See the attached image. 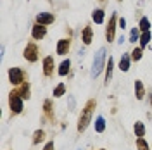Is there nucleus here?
Segmentation results:
<instances>
[{
  "mask_svg": "<svg viewBox=\"0 0 152 150\" xmlns=\"http://www.w3.org/2000/svg\"><path fill=\"white\" fill-rule=\"evenodd\" d=\"M137 149L138 150H149V143L145 141V138H137Z\"/></svg>",
  "mask_w": 152,
  "mask_h": 150,
  "instance_id": "a878e982",
  "label": "nucleus"
},
{
  "mask_svg": "<svg viewBox=\"0 0 152 150\" xmlns=\"http://www.w3.org/2000/svg\"><path fill=\"white\" fill-rule=\"evenodd\" d=\"M138 29L142 31V33H145V31H151V21H149V17H140V23H138Z\"/></svg>",
  "mask_w": 152,
  "mask_h": 150,
  "instance_id": "6ab92c4d",
  "label": "nucleus"
},
{
  "mask_svg": "<svg viewBox=\"0 0 152 150\" xmlns=\"http://www.w3.org/2000/svg\"><path fill=\"white\" fill-rule=\"evenodd\" d=\"M43 138H45V131L43 130H37L33 133V145H38L40 141H43Z\"/></svg>",
  "mask_w": 152,
  "mask_h": 150,
  "instance_id": "5701e85b",
  "label": "nucleus"
},
{
  "mask_svg": "<svg viewBox=\"0 0 152 150\" xmlns=\"http://www.w3.org/2000/svg\"><path fill=\"white\" fill-rule=\"evenodd\" d=\"M43 107H45V112H50V111H52V103H50V100H45Z\"/></svg>",
  "mask_w": 152,
  "mask_h": 150,
  "instance_id": "cd10ccee",
  "label": "nucleus"
},
{
  "mask_svg": "<svg viewBox=\"0 0 152 150\" xmlns=\"http://www.w3.org/2000/svg\"><path fill=\"white\" fill-rule=\"evenodd\" d=\"M69 67H71V60L69 59H64L62 62H61V66H59V76H66L69 73Z\"/></svg>",
  "mask_w": 152,
  "mask_h": 150,
  "instance_id": "dca6fc26",
  "label": "nucleus"
},
{
  "mask_svg": "<svg viewBox=\"0 0 152 150\" xmlns=\"http://www.w3.org/2000/svg\"><path fill=\"white\" fill-rule=\"evenodd\" d=\"M45 35H47V26H42L38 23L31 29V38L33 40H42V38H45Z\"/></svg>",
  "mask_w": 152,
  "mask_h": 150,
  "instance_id": "6e6552de",
  "label": "nucleus"
},
{
  "mask_svg": "<svg viewBox=\"0 0 152 150\" xmlns=\"http://www.w3.org/2000/svg\"><path fill=\"white\" fill-rule=\"evenodd\" d=\"M151 103H152V93H151Z\"/></svg>",
  "mask_w": 152,
  "mask_h": 150,
  "instance_id": "7c9ffc66",
  "label": "nucleus"
},
{
  "mask_svg": "<svg viewBox=\"0 0 152 150\" xmlns=\"http://www.w3.org/2000/svg\"><path fill=\"white\" fill-rule=\"evenodd\" d=\"M64 93H66V84H64V83H59V84L56 86V88H54V92H52V95H54L56 98L62 97Z\"/></svg>",
  "mask_w": 152,
  "mask_h": 150,
  "instance_id": "4be33fe9",
  "label": "nucleus"
},
{
  "mask_svg": "<svg viewBox=\"0 0 152 150\" xmlns=\"http://www.w3.org/2000/svg\"><path fill=\"white\" fill-rule=\"evenodd\" d=\"M38 52H40V50H38V47L35 45V43H28L26 48H24V54H23V55H24V59L29 60V62H37L38 60Z\"/></svg>",
  "mask_w": 152,
  "mask_h": 150,
  "instance_id": "39448f33",
  "label": "nucleus"
},
{
  "mask_svg": "<svg viewBox=\"0 0 152 150\" xmlns=\"http://www.w3.org/2000/svg\"><path fill=\"white\" fill-rule=\"evenodd\" d=\"M116 28H118V14L113 12V16L109 19V24H107V28H105V40L111 43L114 42V36H116Z\"/></svg>",
  "mask_w": 152,
  "mask_h": 150,
  "instance_id": "20e7f679",
  "label": "nucleus"
},
{
  "mask_svg": "<svg viewBox=\"0 0 152 150\" xmlns=\"http://www.w3.org/2000/svg\"><path fill=\"white\" fill-rule=\"evenodd\" d=\"M69 47H71V42L67 40V38H62V40H59L57 42V54L59 55H66L67 52H69Z\"/></svg>",
  "mask_w": 152,
  "mask_h": 150,
  "instance_id": "1a4fd4ad",
  "label": "nucleus"
},
{
  "mask_svg": "<svg viewBox=\"0 0 152 150\" xmlns=\"http://www.w3.org/2000/svg\"><path fill=\"white\" fill-rule=\"evenodd\" d=\"M152 40V33L151 31H145V33H142L140 35V48H145L147 45H149V42Z\"/></svg>",
  "mask_w": 152,
  "mask_h": 150,
  "instance_id": "aec40b11",
  "label": "nucleus"
},
{
  "mask_svg": "<svg viewBox=\"0 0 152 150\" xmlns=\"http://www.w3.org/2000/svg\"><path fill=\"white\" fill-rule=\"evenodd\" d=\"M78 150H81V149H78Z\"/></svg>",
  "mask_w": 152,
  "mask_h": 150,
  "instance_id": "473e14b6",
  "label": "nucleus"
},
{
  "mask_svg": "<svg viewBox=\"0 0 152 150\" xmlns=\"http://www.w3.org/2000/svg\"><path fill=\"white\" fill-rule=\"evenodd\" d=\"M130 64H132V55L123 54V55H121V60H119V69H121L123 73H128V71H130Z\"/></svg>",
  "mask_w": 152,
  "mask_h": 150,
  "instance_id": "9b49d317",
  "label": "nucleus"
},
{
  "mask_svg": "<svg viewBox=\"0 0 152 150\" xmlns=\"http://www.w3.org/2000/svg\"><path fill=\"white\" fill-rule=\"evenodd\" d=\"M95 131H97V133H104L105 131V119H104V116H97V119H95Z\"/></svg>",
  "mask_w": 152,
  "mask_h": 150,
  "instance_id": "f3484780",
  "label": "nucleus"
},
{
  "mask_svg": "<svg viewBox=\"0 0 152 150\" xmlns=\"http://www.w3.org/2000/svg\"><path fill=\"white\" fill-rule=\"evenodd\" d=\"M119 2H123V0H119Z\"/></svg>",
  "mask_w": 152,
  "mask_h": 150,
  "instance_id": "2f4dec72",
  "label": "nucleus"
},
{
  "mask_svg": "<svg viewBox=\"0 0 152 150\" xmlns=\"http://www.w3.org/2000/svg\"><path fill=\"white\" fill-rule=\"evenodd\" d=\"M118 28H121V29L126 28V19H124V17H119V19H118Z\"/></svg>",
  "mask_w": 152,
  "mask_h": 150,
  "instance_id": "bb28decb",
  "label": "nucleus"
},
{
  "mask_svg": "<svg viewBox=\"0 0 152 150\" xmlns=\"http://www.w3.org/2000/svg\"><path fill=\"white\" fill-rule=\"evenodd\" d=\"M52 73H54V57L47 55L45 59H43V74L52 76Z\"/></svg>",
  "mask_w": 152,
  "mask_h": 150,
  "instance_id": "9d476101",
  "label": "nucleus"
},
{
  "mask_svg": "<svg viewBox=\"0 0 152 150\" xmlns=\"http://www.w3.org/2000/svg\"><path fill=\"white\" fill-rule=\"evenodd\" d=\"M140 35H142V31L138 28H133L132 31H130V38H128V42L130 43H137V40L140 42Z\"/></svg>",
  "mask_w": 152,
  "mask_h": 150,
  "instance_id": "412c9836",
  "label": "nucleus"
},
{
  "mask_svg": "<svg viewBox=\"0 0 152 150\" xmlns=\"http://www.w3.org/2000/svg\"><path fill=\"white\" fill-rule=\"evenodd\" d=\"M18 93L23 97V98H29V84L26 83V84H23L21 86V90H18Z\"/></svg>",
  "mask_w": 152,
  "mask_h": 150,
  "instance_id": "393cba45",
  "label": "nucleus"
},
{
  "mask_svg": "<svg viewBox=\"0 0 152 150\" xmlns=\"http://www.w3.org/2000/svg\"><path fill=\"white\" fill-rule=\"evenodd\" d=\"M113 69H114V59L109 57L107 66H105V84H109V81L113 79Z\"/></svg>",
  "mask_w": 152,
  "mask_h": 150,
  "instance_id": "4468645a",
  "label": "nucleus"
},
{
  "mask_svg": "<svg viewBox=\"0 0 152 150\" xmlns=\"http://www.w3.org/2000/svg\"><path fill=\"white\" fill-rule=\"evenodd\" d=\"M104 19H105V12L102 9H95L92 12V21H94L95 24H102Z\"/></svg>",
  "mask_w": 152,
  "mask_h": 150,
  "instance_id": "ddd939ff",
  "label": "nucleus"
},
{
  "mask_svg": "<svg viewBox=\"0 0 152 150\" xmlns=\"http://www.w3.org/2000/svg\"><path fill=\"white\" fill-rule=\"evenodd\" d=\"M143 55V48H133V52H132V60H140Z\"/></svg>",
  "mask_w": 152,
  "mask_h": 150,
  "instance_id": "b1692460",
  "label": "nucleus"
},
{
  "mask_svg": "<svg viewBox=\"0 0 152 150\" xmlns=\"http://www.w3.org/2000/svg\"><path fill=\"white\" fill-rule=\"evenodd\" d=\"M133 131H135V135L138 136V138H143L145 136V124L140 121L135 122V126H133Z\"/></svg>",
  "mask_w": 152,
  "mask_h": 150,
  "instance_id": "a211bd4d",
  "label": "nucleus"
},
{
  "mask_svg": "<svg viewBox=\"0 0 152 150\" xmlns=\"http://www.w3.org/2000/svg\"><path fill=\"white\" fill-rule=\"evenodd\" d=\"M105 55H107V52H105L104 47H100L97 52H95L94 55V62H92V71H90V76L92 78H97V76H100V73L105 69Z\"/></svg>",
  "mask_w": 152,
  "mask_h": 150,
  "instance_id": "f257e3e1",
  "label": "nucleus"
},
{
  "mask_svg": "<svg viewBox=\"0 0 152 150\" xmlns=\"http://www.w3.org/2000/svg\"><path fill=\"white\" fill-rule=\"evenodd\" d=\"M9 105H10L12 114H21V112H23V107H24V103H23V97H21L18 92H10V95H9Z\"/></svg>",
  "mask_w": 152,
  "mask_h": 150,
  "instance_id": "7ed1b4c3",
  "label": "nucleus"
},
{
  "mask_svg": "<svg viewBox=\"0 0 152 150\" xmlns=\"http://www.w3.org/2000/svg\"><path fill=\"white\" fill-rule=\"evenodd\" d=\"M69 111H75V97H69Z\"/></svg>",
  "mask_w": 152,
  "mask_h": 150,
  "instance_id": "c85d7f7f",
  "label": "nucleus"
},
{
  "mask_svg": "<svg viewBox=\"0 0 152 150\" xmlns=\"http://www.w3.org/2000/svg\"><path fill=\"white\" fill-rule=\"evenodd\" d=\"M43 150H54V141H47V145L43 147Z\"/></svg>",
  "mask_w": 152,
  "mask_h": 150,
  "instance_id": "c756f323",
  "label": "nucleus"
},
{
  "mask_svg": "<svg viewBox=\"0 0 152 150\" xmlns=\"http://www.w3.org/2000/svg\"><path fill=\"white\" fill-rule=\"evenodd\" d=\"M92 36H94V31H92V26H85V29L81 31V40L85 45H90L92 43Z\"/></svg>",
  "mask_w": 152,
  "mask_h": 150,
  "instance_id": "f8f14e48",
  "label": "nucleus"
},
{
  "mask_svg": "<svg viewBox=\"0 0 152 150\" xmlns=\"http://www.w3.org/2000/svg\"><path fill=\"white\" fill-rule=\"evenodd\" d=\"M143 95H145V88H143V83L140 79H137L135 81V97H137V100H142Z\"/></svg>",
  "mask_w": 152,
  "mask_h": 150,
  "instance_id": "2eb2a0df",
  "label": "nucleus"
},
{
  "mask_svg": "<svg viewBox=\"0 0 152 150\" xmlns=\"http://www.w3.org/2000/svg\"><path fill=\"white\" fill-rule=\"evenodd\" d=\"M9 79L12 84H21L24 81V73L19 67H10L9 69Z\"/></svg>",
  "mask_w": 152,
  "mask_h": 150,
  "instance_id": "423d86ee",
  "label": "nucleus"
},
{
  "mask_svg": "<svg viewBox=\"0 0 152 150\" xmlns=\"http://www.w3.org/2000/svg\"><path fill=\"white\" fill-rule=\"evenodd\" d=\"M94 107H95V100H90V102L85 105V109H83V112L80 116V119H78V131L83 133L88 128V124L92 122V114H94Z\"/></svg>",
  "mask_w": 152,
  "mask_h": 150,
  "instance_id": "f03ea898",
  "label": "nucleus"
},
{
  "mask_svg": "<svg viewBox=\"0 0 152 150\" xmlns=\"http://www.w3.org/2000/svg\"><path fill=\"white\" fill-rule=\"evenodd\" d=\"M54 21H56V16L50 14V12H40V14H37V23L42 24V26H48Z\"/></svg>",
  "mask_w": 152,
  "mask_h": 150,
  "instance_id": "0eeeda50",
  "label": "nucleus"
}]
</instances>
